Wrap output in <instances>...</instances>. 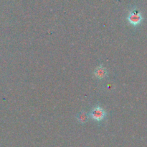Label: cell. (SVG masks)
<instances>
[{
  "label": "cell",
  "instance_id": "6da1fadb",
  "mask_svg": "<svg viewBox=\"0 0 147 147\" xmlns=\"http://www.w3.org/2000/svg\"><path fill=\"white\" fill-rule=\"evenodd\" d=\"M88 116L96 121H101L106 118V112L103 108L100 106H96L91 110Z\"/></svg>",
  "mask_w": 147,
  "mask_h": 147
},
{
  "label": "cell",
  "instance_id": "7a4b0ae2",
  "mask_svg": "<svg viewBox=\"0 0 147 147\" xmlns=\"http://www.w3.org/2000/svg\"><path fill=\"white\" fill-rule=\"evenodd\" d=\"M128 20L129 23L134 26H137L142 22L143 17H142L141 13L137 10H134L130 12V14L128 16Z\"/></svg>",
  "mask_w": 147,
  "mask_h": 147
},
{
  "label": "cell",
  "instance_id": "3957f363",
  "mask_svg": "<svg viewBox=\"0 0 147 147\" xmlns=\"http://www.w3.org/2000/svg\"><path fill=\"white\" fill-rule=\"evenodd\" d=\"M94 74L95 76L97 78H98V79H103V78L106 77V75H107V70H106V68L103 67L102 65H100V66L96 68V70H95Z\"/></svg>",
  "mask_w": 147,
  "mask_h": 147
},
{
  "label": "cell",
  "instance_id": "277c9868",
  "mask_svg": "<svg viewBox=\"0 0 147 147\" xmlns=\"http://www.w3.org/2000/svg\"><path fill=\"white\" fill-rule=\"evenodd\" d=\"M76 118H77V120L79 122H81V123H85V122H86L88 121L89 116L88 114H87L86 112H84V111H82L80 113L78 114Z\"/></svg>",
  "mask_w": 147,
  "mask_h": 147
}]
</instances>
